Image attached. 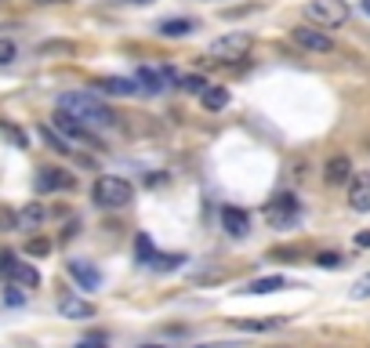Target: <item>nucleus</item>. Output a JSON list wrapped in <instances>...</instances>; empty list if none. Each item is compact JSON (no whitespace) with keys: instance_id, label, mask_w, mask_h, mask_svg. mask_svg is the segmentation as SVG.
Returning a JSON list of instances; mask_svg holds the SVG:
<instances>
[{"instance_id":"f257e3e1","label":"nucleus","mask_w":370,"mask_h":348,"mask_svg":"<svg viewBox=\"0 0 370 348\" xmlns=\"http://www.w3.org/2000/svg\"><path fill=\"white\" fill-rule=\"evenodd\" d=\"M58 109L73 113L80 124H87L91 131H106V127H117V113H113L109 106H102V102L95 95L87 91H69L58 98Z\"/></svg>"},{"instance_id":"f03ea898","label":"nucleus","mask_w":370,"mask_h":348,"mask_svg":"<svg viewBox=\"0 0 370 348\" xmlns=\"http://www.w3.org/2000/svg\"><path fill=\"white\" fill-rule=\"evenodd\" d=\"M349 4L345 0H309L305 4V19L312 25H320V30H338V25L349 22Z\"/></svg>"},{"instance_id":"7ed1b4c3","label":"nucleus","mask_w":370,"mask_h":348,"mask_svg":"<svg viewBox=\"0 0 370 348\" xmlns=\"http://www.w3.org/2000/svg\"><path fill=\"white\" fill-rule=\"evenodd\" d=\"M91 196H95L98 207H127L131 196H135V189H131V182H124V178L106 174V178H98V182H95Z\"/></svg>"},{"instance_id":"20e7f679","label":"nucleus","mask_w":370,"mask_h":348,"mask_svg":"<svg viewBox=\"0 0 370 348\" xmlns=\"http://www.w3.org/2000/svg\"><path fill=\"white\" fill-rule=\"evenodd\" d=\"M251 47H254L251 33H225L207 47V55H211V62H240V58H247Z\"/></svg>"},{"instance_id":"39448f33","label":"nucleus","mask_w":370,"mask_h":348,"mask_svg":"<svg viewBox=\"0 0 370 348\" xmlns=\"http://www.w3.org/2000/svg\"><path fill=\"white\" fill-rule=\"evenodd\" d=\"M51 127H55L58 135H66L69 141H84V146H91V149H102L98 135H95L87 124L76 120L73 113H66V109H55V116H51Z\"/></svg>"},{"instance_id":"423d86ee","label":"nucleus","mask_w":370,"mask_h":348,"mask_svg":"<svg viewBox=\"0 0 370 348\" xmlns=\"http://www.w3.org/2000/svg\"><path fill=\"white\" fill-rule=\"evenodd\" d=\"M290 40H294L301 51H312V55H330V51H334V40H330L320 25H294V30H290Z\"/></svg>"},{"instance_id":"0eeeda50","label":"nucleus","mask_w":370,"mask_h":348,"mask_svg":"<svg viewBox=\"0 0 370 348\" xmlns=\"http://www.w3.org/2000/svg\"><path fill=\"white\" fill-rule=\"evenodd\" d=\"M0 276L11 279V283H19V287H36V283H41V272H36L30 262H19L11 251L0 254Z\"/></svg>"},{"instance_id":"6e6552de","label":"nucleus","mask_w":370,"mask_h":348,"mask_svg":"<svg viewBox=\"0 0 370 348\" xmlns=\"http://www.w3.org/2000/svg\"><path fill=\"white\" fill-rule=\"evenodd\" d=\"M298 200L290 196V192H284V196H273L269 203H265V218H269V225L273 229H284V225H294L298 222Z\"/></svg>"},{"instance_id":"1a4fd4ad","label":"nucleus","mask_w":370,"mask_h":348,"mask_svg":"<svg viewBox=\"0 0 370 348\" xmlns=\"http://www.w3.org/2000/svg\"><path fill=\"white\" fill-rule=\"evenodd\" d=\"M182 76H178L171 66H163V69H152V66H142L135 73V84L142 87V91H149V95H160L163 87H171V84H178Z\"/></svg>"},{"instance_id":"9d476101","label":"nucleus","mask_w":370,"mask_h":348,"mask_svg":"<svg viewBox=\"0 0 370 348\" xmlns=\"http://www.w3.org/2000/svg\"><path fill=\"white\" fill-rule=\"evenodd\" d=\"M73 189V174H66L62 167H41L36 171V192H62Z\"/></svg>"},{"instance_id":"9b49d317","label":"nucleus","mask_w":370,"mask_h":348,"mask_svg":"<svg viewBox=\"0 0 370 348\" xmlns=\"http://www.w3.org/2000/svg\"><path fill=\"white\" fill-rule=\"evenodd\" d=\"M69 276L80 283V290H98V287H102V272H98L91 262H84V257L69 262Z\"/></svg>"},{"instance_id":"f8f14e48","label":"nucleus","mask_w":370,"mask_h":348,"mask_svg":"<svg viewBox=\"0 0 370 348\" xmlns=\"http://www.w3.org/2000/svg\"><path fill=\"white\" fill-rule=\"evenodd\" d=\"M222 229H225L233 240H244L247 232H251V214L240 211V207H225V211H222Z\"/></svg>"},{"instance_id":"ddd939ff","label":"nucleus","mask_w":370,"mask_h":348,"mask_svg":"<svg viewBox=\"0 0 370 348\" xmlns=\"http://www.w3.org/2000/svg\"><path fill=\"white\" fill-rule=\"evenodd\" d=\"M95 91L109 95V98H131V95H138V84L124 80V76H109V80H95Z\"/></svg>"},{"instance_id":"4468645a","label":"nucleus","mask_w":370,"mask_h":348,"mask_svg":"<svg viewBox=\"0 0 370 348\" xmlns=\"http://www.w3.org/2000/svg\"><path fill=\"white\" fill-rule=\"evenodd\" d=\"M323 178H327V185H345V182H352V160L349 156H330L327 167H323Z\"/></svg>"},{"instance_id":"2eb2a0df","label":"nucleus","mask_w":370,"mask_h":348,"mask_svg":"<svg viewBox=\"0 0 370 348\" xmlns=\"http://www.w3.org/2000/svg\"><path fill=\"white\" fill-rule=\"evenodd\" d=\"M349 203H352L356 211H370V171L352 178V185H349Z\"/></svg>"},{"instance_id":"dca6fc26","label":"nucleus","mask_w":370,"mask_h":348,"mask_svg":"<svg viewBox=\"0 0 370 348\" xmlns=\"http://www.w3.org/2000/svg\"><path fill=\"white\" fill-rule=\"evenodd\" d=\"M58 312L66 319H91L95 316V305L84 301V298H62L58 301Z\"/></svg>"},{"instance_id":"f3484780","label":"nucleus","mask_w":370,"mask_h":348,"mask_svg":"<svg viewBox=\"0 0 370 348\" xmlns=\"http://www.w3.org/2000/svg\"><path fill=\"white\" fill-rule=\"evenodd\" d=\"M287 319L284 316H265V319H236L240 330H251V334H269V330H279Z\"/></svg>"},{"instance_id":"a211bd4d","label":"nucleus","mask_w":370,"mask_h":348,"mask_svg":"<svg viewBox=\"0 0 370 348\" xmlns=\"http://www.w3.org/2000/svg\"><path fill=\"white\" fill-rule=\"evenodd\" d=\"M287 287H290V283L284 276H262V279L247 283L244 294H276V290H287Z\"/></svg>"},{"instance_id":"6ab92c4d","label":"nucleus","mask_w":370,"mask_h":348,"mask_svg":"<svg viewBox=\"0 0 370 348\" xmlns=\"http://www.w3.org/2000/svg\"><path fill=\"white\" fill-rule=\"evenodd\" d=\"M200 102H203V109H211V113H218V109H225L229 106V91L225 87H203L200 91Z\"/></svg>"},{"instance_id":"aec40b11","label":"nucleus","mask_w":370,"mask_h":348,"mask_svg":"<svg viewBox=\"0 0 370 348\" xmlns=\"http://www.w3.org/2000/svg\"><path fill=\"white\" fill-rule=\"evenodd\" d=\"M157 30H160V36H171V40H174V36L193 33V30H196V22H193V19H163V22L157 25Z\"/></svg>"},{"instance_id":"412c9836","label":"nucleus","mask_w":370,"mask_h":348,"mask_svg":"<svg viewBox=\"0 0 370 348\" xmlns=\"http://www.w3.org/2000/svg\"><path fill=\"white\" fill-rule=\"evenodd\" d=\"M44 218H47L44 203H25V207L19 211V225L22 229H36V225H44Z\"/></svg>"},{"instance_id":"4be33fe9","label":"nucleus","mask_w":370,"mask_h":348,"mask_svg":"<svg viewBox=\"0 0 370 348\" xmlns=\"http://www.w3.org/2000/svg\"><path fill=\"white\" fill-rule=\"evenodd\" d=\"M41 135H44V141H47L51 149L62 152V156H69V152H73V141H69L66 135H58L55 127H41Z\"/></svg>"},{"instance_id":"5701e85b","label":"nucleus","mask_w":370,"mask_h":348,"mask_svg":"<svg viewBox=\"0 0 370 348\" xmlns=\"http://www.w3.org/2000/svg\"><path fill=\"white\" fill-rule=\"evenodd\" d=\"M182 265H185V254H157L149 268H157V272H174V268H182Z\"/></svg>"},{"instance_id":"b1692460","label":"nucleus","mask_w":370,"mask_h":348,"mask_svg":"<svg viewBox=\"0 0 370 348\" xmlns=\"http://www.w3.org/2000/svg\"><path fill=\"white\" fill-rule=\"evenodd\" d=\"M135 257L142 265H152V257H157V247H152V240L146 236V232H138V240H135Z\"/></svg>"},{"instance_id":"393cba45","label":"nucleus","mask_w":370,"mask_h":348,"mask_svg":"<svg viewBox=\"0 0 370 348\" xmlns=\"http://www.w3.org/2000/svg\"><path fill=\"white\" fill-rule=\"evenodd\" d=\"M178 87H182V91H189V95H200L203 87H207V80L196 73V76H182V80H178Z\"/></svg>"},{"instance_id":"a878e982","label":"nucleus","mask_w":370,"mask_h":348,"mask_svg":"<svg viewBox=\"0 0 370 348\" xmlns=\"http://www.w3.org/2000/svg\"><path fill=\"white\" fill-rule=\"evenodd\" d=\"M76 348H109V338L106 334H87V338L76 341Z\"/></svg>"},{"instance_id":"bb28decb","label":"nucleus","mask_w":370,"mask_h":348,"mask_svg":"<svg viewBox=\"0 0 370 348\" xmlns=\"http://www.w3.org/2000/svg\"><path fill=\"white\" fill-rule=\"evenodd\" d=\"M352 298H356V301L370 298V272H367V276H360V279L352 283Z\"/></svg>"},{"instance_id":"cd10ccee","label":"nucleus","mask_w":370,"mask_h":348,"mask_svg":"<svg viewBox=\"0 0 370 348\" xmlns=\"http://www.w3.org/2000/svg\"><path fill=\"white\" fill-rule=\"evenodd\" d=\"M11 229H19V214L8 211V207H0V232H11Z\"/></svg>"},{"instance_id":"c85d7f7f","label":"nucleus","mask_w":370,"mask_h":348,"mask_svg":"<svg viewBox=\"0 0 370 348\" xmlns=\"http://www.w3.org/2000/svg\"><path fill=\"white\" fill-rule=\"evenodd\" d=\"M0 131H4L11 141H15V146H22V149H25V131H19L15 124H8V120H4V124H0Z\"/></svg>"},{"instance_id":"c756f323","label":"nucleus","mask_w":370,"mask_h":348,"mask_svg":"<svg viewBox=\"0 0 370 348\" xmlns=\"http://www.w3.org/2000/svg\"><path fill=\"white\" fill-rule=\"evenodd\" d=\"M25 254L44 257V254H51V243H47V240H30V243H25Z\"/></svg>"},{"instance_id":"7c9ffc66","label":"nucleus","mask_w":370,"mask_h":348,"mask_svg":"<svg viewBox=\"0 0 370 348\" xmlns=\"http://www.w3.org/2000/svg\"><path fill=\"white\" fill-rule=\"evenodd\" d=\"M15 55H19L15 44H11V40H0V66H11V62H15Z\"/></svg>"},{"instance_id":"2f4dec72","label":"nucleus","mask_w":370,"mask_h":348,"mask_svg":"<svg viewBox=\"0 0 370 348\" xmlns=\"http://www.w3.org/2000/svg\"><path fill=\"white\" fill-rule=\"evenodd\" d=\"M316 265H323V268H338V265H345V257H341V254H320V257H316Z\"/></svg>"},{"instance_id":"473e14b6","label":"nucleus","mask_w":370,"mask_h":348,"mask_svg":"<svg viewBox=\"0 0 370 348\" xmlns=\"http://www.w3.org/2000/svg\"><path fill=\"white\" fill-rule=\"evenodd\" d=\"M51 51H66V55H73V44H41V55H51Z\"/></svg>"},{"instance_id":"72a5a7b5","label":"nucleus","mask_w":370,"mask_h":348,"mask_svg":"<svg viewBox=\"0 0 370 348\" xmlns=\"http://www.w3.org/2000/svg\"><path fill=\"white\" fill-rule=\"evenodd\" d=\"M4 301H8V305H22V301H25V294H19V287H8Z\"/></svg>"},{"instance_id":"f704fd0d","label":"nucleus","mask_w":370,"mask_h":348,"mask_svg":"<svg viewBox=\"0 0 370 348\" xmlns=\"http://www.w3.org/2000/svg\"><path fill=\"white\" fill-rule=\"evenodd\" d=\"M356 247H370V229H367V232H360V236H356Z\"/></svg>"},{"instance_id":"c9c22d12","label":"nucleus","mask_w":370,"mask_h":348,"mask_svg":"<svg viewBox=\"0 0 370 348\" xmlns=\"http://www.w3.org/2000/svg\"><path fill=\"white\" fill-rule=\"evenodd\" d=\"M36 4H66V0H36Z\"/></svg>"},{"instance_id":"e433bc0d","label":"nucleus","mask_w":370,"mask_h":348,"mask_svg":"<svg viewBox=\"0 0 370 348\" xmlns=\"http://www.w3.org/2000/svg\"><path fill=\"white\" fill-rule=\"evenodd\" d=\"M127 4H152V0H127Z\"/></svg>"},{"instance_id":"4c0bfd02","label":"nucleus","mask_w":370,"mask_h":348,"mask_svg":"<svg viewBox=\"0 0 370 348\" xmlns=\"http://www.w3.org/2000/svg\"><path fill=\"white\" fill-rule=\"evenodd\" d=\"M363 11H367V15H370V0H363Z\"/></svg>"},{"instance_id":"58836bf2","label":"nucleus","mask_w":370,"mask_h":348,"mask_svg":"<svg viewBox=\"0 0 370 348\" xmlns=\"http://www.w3.org/2000/svg\"><path fill=\"white\" fill-rule=\"evenodd\" d=\"M142 348H160V345H142Z\"/></svg>"},{"instance_id":"ea45409f","label":"nucleus","mask_w":370,"mask_h":348,"mask_svg":"<svg viewBox=\"0 0 370 348\" xmlns=\"http://www.w3.org/2000/svg\"><path fill=\"white\" fill-rule=\"evenodd\" d=\"M367 149H370V138H367Z\"/></svg>"}]
</instances>
